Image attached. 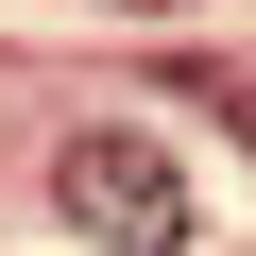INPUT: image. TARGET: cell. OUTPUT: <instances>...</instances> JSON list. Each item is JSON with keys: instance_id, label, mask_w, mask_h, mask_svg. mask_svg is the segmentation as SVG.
<instances>
[{"instance_id": "6da1fadb", "label": "cell", "mask_w": 256, "mask_h": 256, "mask_svg": "<svg viewBox=\"0 0 256 256\" xmlns=\"http://www.w3.org/2000/svg\"><path fill=\"white\" fill-rule=\"evenodd\" d=\"M52 205H68V239H102V256H188L205 222H188V171L154 154V137H68L52 154Z\"/></svg>"}, {"instance_id": "7a4b0ae2", "label": "cell", "mask_w": 256, "mask_h": 256, "mask_svg": "<svg viewBox=\"0 0 256 256\" xmlns=\"http://www.w3.org/2000/svg\"><path fill=\"white\" fill-rule=\"evenodd\" d=\"M86 18H188V0H86Z\"/></svg>"}]
</instances>
